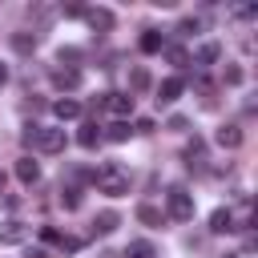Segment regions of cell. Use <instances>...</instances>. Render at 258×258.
<instances>
[{
	"label": "cell",
	"instance_id": "277c9868",
	"mask_svg": "<svg viewBox=\"0 0 258 258\" xmlns=\"http://www.w3.org/2000/svg\"><path fill=\"white\" fill-rule=\"evenodd\" d=\"M101 105H105L117 121H129V117H133V97H129V93H105Z\"/></svg>",
	"mask_w": 258,
	"mask_h": 258
},
{
	"label": "cell",
	"instance_id": "d6986e66",
	"mask_svg": "<svg viewBox=\"0 0 258 258\" xmlns=\"http://www.w3.org/2000/svg\"><path fill=\"white\" fill-rule=\"evenodd\" d=\"M125 258H157V250H153V242L137 238V242H129V246H125Z\"/></svg>",
	"mask_w": 258,
	"mask_h": 258
},
{
	"label": "cell",
	"instance_id": "83f0119b",
	"mask_svg": "<svg viewBox=\"0 0 258 258\" xmlns=\"http://www.w3.org/2000/svg\"><path fill=\"white\" fill-rule=\"evenodd\" d=\"M149 129H153L149 117H137V121H133V133H149Z\"/></svg>",
	"mask_w": 258,
	"mask_h": 258
},
{
	"label": "cell",
	"instance_id": "5b68a950",
	"mask_svg": "<svg viewBox=\"0 0 258 258\" xmlns=\"http://www.w3.org/2000/svg\"><path fill=\"white\" fill-rule=\"evenodd\" d=\"M181 89H185L181 77H165V81L157 85V105H173V101L181 97Z\"/></svg>",
	"mask_w": 258,
	"mask_h": 258
},
{
	"label": "cell",
	"instance_id": "f546056e",
	"mask_svg": "<svg viewBox=\"0 0 258 258\" xmlns=\"http://www.w3.org/2000/svg\"><path fill=\"white\" fill-rule=\"evenodd\" d=\"M254 12H258V8H254V4H242V8H234V16H242V20H250V16H254Z\"/></svg>",
	"mask_w": 258,
	"mask_h": 258
},
{
	"label": "cell",
	"instance_id": "ba28073f",
	"mask_svg": "<svg viewBox=\"0 0 258 258\" xmlns=\"http://www.w3.org/2000/svg\"><path fill=\"white\" fill-rule=\"evenodd\" d=\"M52 85H56V89H77V85H81V69H77V64L52 69Z\"/></svg>",
	"mask_w": 258,
	"mask_h": 258
},
{
	"label": "cell",
	"instance_id": "9c48e42d",
	"mask_svg": "<svg viewBox=\"0 0 258 258\" xmlns=\"http://www.w3.org/2000/svg\"><path fill=\"white\" fill-rule=\"evenodd\" d=\"M16 177H20L24 185H36V181H40V161H32V157H16Z\"/></svg>",
	"mask_w": 258,
	"mask_h": 258
},
{
	"label": "cell",
	"instance_id": "8992f818",
	"mask_svg": "<svg viewBox=\"0 0 258 258\" xmlns=\"http://www.w3.org/2000/svg\"><path fill=\"white\" fill-rule=\"evenodd\" d=\"M85 24H89L93 32H109V28H113V12H109V8H85Z\"/></svg>",
	"mask_w": 258,
	"mask_h": 258
},
{
	"label": "cell",
	"instance_id": "e0dca14e",
	"mask_svg": "<svg viewBox=\"0 0 258 258\" xmlns=\"http://www.w3.org/2000/svg\"><path fill=\"white\" fill-rule=\"evenodd\" d=\"M137 222H145V226H153V230H157V226L165 222V214H161L157 206H149V202H141V206H137Z\"/></svg>",
	"mask_w": 258,
	"mask_h": 258
},
{
	"label": "cell",
	"instance_id": "8fae6325",
	"mask_svg": "<svg viewBox=\"0 0 258 258\" xmlns=\"http://www.w3.org/2000/svg\"><path fill=\"white\" fill-rule=\"evenodd\" d=\"M52 113H56V121H73V117H81V101L60 97V101H52Z\"/></svg>",
	"mask_w": 258,
	"mask_h": 258
},
{
	"label": "cell",
	"instance_id": "ffe728a7",
	"mask_svg": "<svg viewBox=\"0 0 258 258\" xmlns=\"http://www.w3.org/2000/svg\"><path fill=\"white\" fill-rule=\"evenodd\" d=\"M145 89H149V73L141 64H133V73H129V97L133 93H145Z\"/></svg>",
	"mask_w": 258,
	"mask_h": 258
},
{
	"label": "cell",
	"instance_id": "7a4b0ae2",
	"mask_svg": "<svg viewBox=\"0 0 258 258\" xmlns=\"http://www.w3.org/2000/svg\"><path fill=\"white\" fill-rule=\"evenodd\" d=\"M165 210H169L173 222H189V218H194V194H189L185 185H173V189L165 194Z\"/></svg>",
	"mask_w": 258,
	"mask_h": 258
},
{
	"label": "cell",
	"instance_id": "ac0fdd59",
	"mask_svg": "<svg viewBox=\"0 0 258 258\" xmlns=\"http://www.w3.org/2000/svg\"><path fill=\"white\" fill-rule=\"evenodd\" d=\"M161 48H165V36L157 28H145L141 32V52H161Z\"/></svg>",
	"mask_w": 258,
	"mask_h": 258
},
{
	"label": "cell",
	"instance_id": "d6a6232c",
	"mask_svg": "<svg viewBox=\"0 0 258 258\" xmlns=\"http://www.w3.org/2000/svg\"><path fill=\"white\" fill-rule=\"evenodd\" d=\"M4 81H8V64H0V85H4Z\"/></svg>",
	"mask_w": 258,
	"mask_h": 258
},
{
	"label": "cell",
	"instance_id": "52a82bcc",
	"mask_svg": "<svg viewBox=\"0 0 258 258\" xmlns=\"http://www.w3.org/2000/svg\"><path fill=\"white\" fill-rule=\"evenodd\" d=\"M24 234H28V230H24V222H16V218L0 222V242H4V246H20V242H24Z\"/></svg>",
	"mask_w": 258,
	"mask_h": 258
},
{
	"label": "cell",
	"instance_id": "7402d4cb",
	"mask_svg": "<svg viewBox=\"0 0 258 258\" xmlns=\"http://www.w3.org/2000/svg\"><path fill=\"white\" fill-rule=\"evenodd\" d=\"M161 52H165V56H169V64H177V69H185V64H189V52H185L181 44H165Z\"/></svg>",
	"mask_w": 258,
	"mask_h": 258
},
{
	"label": "cell",
	"instance_id": "44dd1931",
	"mask_svg": "<svg viewBox=\"0 0 258 258\" xmlns=\"http://www.w3.org/2000/svg\"><path fill=\"white\" fill-rule=\"evenodd\" d=\"M129 133H133L129 121H113L109 129H101V137H109V141H129Z\"/></svg>",
	"mask_w": 258,
	"mask_h": 258
},
{
	"label": "cell",
	"instance_id": "9a60e30c",
	"mask_svg": "<svg viewBox=\"0 0 258 258\" xmlns=\"http://www.w3.org/2000/svg\"><path fill=\"white\" fill-rule=\"evenodd\" d=\"M202 161H206V141L194 137V141L185 145V165H189V169H202Z\"/></svg>",
	"mask_w": 258,
	"mask_h": 258
},
{
	"label": "cell",
	"instance_id": "6da1fadb",
	"mask_svg": "<svg viewBox=\"0 0 258 258\" xmlns=\"http://www.w3.org/2000/svg\"><path fill=\"white\" fill-rule=\"evenodd\" d=\"M93 181H97V189H101V194H109V198L129 194V173H125L121 165H113V161H105V165L93 173Z\"/></svg>",
	"mask_w": 258,
	"mask_h": 258
},
{
	"label": "cell",
	"instance_id": "5bb4252c",
	"mask_svg": "<svg viewBox=\"0 0 258 258\" xmlns=\"http://www.w3.org/2000/svg\"><path fill=\"white\" fill-rule=\"evenodd\" d=\"M117 226H121V218H117L113 210H101V214L93 218V234H101V238H105V234H113Z\"/></svg>",
	"mask_w": 258,
	"mask_h": 258
},
{
	"label": "cell",
	"instance_id": "4316f807",
	"mask_svg": "<svg viewBox=\"0 0 258 258\" xmlns=\"http://www.w3.org/2000/svg\"><path fill=\"white\" fill-rule=\"evenodd\" d=\"M56 246H60V254H73V250H81V238H60Z\"/></svg>",
	"mask_w": 258,
	"mask_h": 258
},
{
	"label": "cell",
	"instance_id": "f1b7e54d",
	"mask_svg": "<svg viewBox=\"0 0 258 258\" xmlns=\"http://www.w3.org/2000/svg\"><path fill=\"white\" fill-rule=\"evenodd\" d=\"M60 12H64V16H85V4H64Z\"/></svg>",
	"mask_w": 258,
	"mask_h": 258
},
{
	"label": "cell",
	"instance_id": "3957f363",
	"mask_svg": "<svg viewBox=\"0 0 258 258\" xmlns=\"http://www.w3.org/2000/svg\"><path fill=\"white\" fill-rule=\"evenodd\" d=\"M32 145H36L40 153H60V149L69 145V137H64V129H60V125H40V129H36V137H32Z\"/></svg>",
	"mask_w": 258,
	"mask_h": 258
},
{
	"label": "cell",
	"instance_id": "836d02e7",
	"mask_svg": "<svg viewBox=\"0 0 258 258\" xmlns=\"http://www.w3.org/2000/svg\"><path fill=\"white\" fill-rule=\"evenodd\" d=\"M0 194H4V173H0Z\"/></svg>",
	"mask_w": 258,
	"mask_h": 258
},
{
	"label": "cell",
	"instance_id": "30bf717a",
	"mask_svg": "<svg viewBox=\"0 0 258 258\" xmlns=\"http://www.w3.org/2000/svg\"><path fill=\"white\" fill-rule=\"evenodd\" d=\"M210 230H214V234H230V230H238V226H234V210H226V206L214 210V214H210Z\"/></svg>",
	"mask_w": 258,
	"mask_h": 258
},
{
	"label": "cell",
	"instance_id": "1f68e13d",
	"mask_svg": "<svg viewBox=\"0 0 258 258\" xmlns=\"http://www.w3.org/2000/svg\"><path fill=\"white\" fill-rule=\"evenodd\" d=\"M28 258H48V250H28Z\"/></svg>",
	"mask_w": 258,
	"mask_h": 258
},
{
	"label": "cell",
	"instance_id": "d4e9b609",
	"mask_svg": "<svg viewBox=\"0 0 258 258\" xmlns=\"http://www.w3.org/2000/svg\"><path fill=\"white\" fill-rule=\"evenodd\" d=\"M198 28H202V20H198V16H185V20L177 24V32H181V36H189V32H198Z\"/></svg>",
	"mask_w": 258,
	"mask_h": 258
},
{
	"label": "cell",
	"instance_id": "484cf974",
	"mask_svg": "<svg viewBox=\"0 0 258 258\" xmlns=\"http://www.w3.org/2000/svg\"><path fill=\"white\" fill-rule=\"evenodd\" d=\"M222 77H226V85H242V77H246V73H242L238 64H230V69H226Z\"/></svg>",
	"mask_w": 258,
	"mask_h": 258
},
{
	"label": "cell",
	"instance_id": "2e32d148",
	"mask_svg": "<svg viewBox=\"0 0 258 258\" xmlns=\"http://www.w3.org/2000/svg\"><path fill=\"white\" fill-rule=\"evenodd\" d=\"M218 56H222V44H218V40H206V44L198 48V56H194V64H202V69H206V64H214Z\"/></svg>",
	"mask_w": 258,
	"mask_h": 258
},
{
	"label": "cell",
	"instance_id": "4fadbf2b",
	"mask_svg": "<svg viewBox=\"0 0 258 258\" xmlns=\"http://www.w3.org/2000/svg\"><path fill=\"white\" fill-rule=\"evenodd\" d=\"M214 141H218L222 149H238V145H242V129H238V125H222V129L214 133Z\"/></svg>",
	"mask_w": 258,
	"mask_h": 258
},
{
	"label": "cell",
	"instance_id": "cb8c5ba5",
	"mask_svg": "<svg viewBox=\"0 0 258 258\" xmlns=\"http://www.w3.org/2000/svg\"><path fill=\"white\" fill-rule=\"evenodd\" d=\"M60 206H64V210H77V206H81V189H77V185H64V189H60Z\"/></svg>",
	"mask_w": 258,
	"mask_h": 258
},
{
	"label": "cell",
	"instance_id": "7c38bea8",
	"mask_svg": "<svg viewBox=\"0 0 258 258\" xmlns=\"http://www.w3.org/2000/svg\"><path fill=\"white\" fill-rule=\"evenodd\" d=\"M77 141H81L85 149H97V145L105 141V137H101V125H97V121H85V125H81V133H77Z\"/></svg>",
	"mask_w": 258,
	"mask_h": 258
},
{
	"label": "cell",
	"instance_id": "4dcf8cb0",
	"mask_svg": "<svg viewBox=\"0 0 258 258\" xmlns=\"http://www.w3.org/2000/svg\"><path fill=\"white\" fill-rule=\"evenodd\" d=\"M40 238H44V242H60V234H56L52 226H40Z\"/></svg>",
	"mask_w": 258,
	"mask_h": 258
},
{
	"label": "cell",
	"instance_id": "603a6c76",
	"mask_svg": "<svg viewBox=\"0 0 258 258\" xmlns=\"http://www.w3.org/2000/svg\"><path fill=\"white\" fill-rule=\"evenodd\" d=\"M12 48H16V52H32V48H36V32H16V36H12Z\"/></svg>",
	"mask_w": 258,
	"mask_h": 258
}]
</instances>
